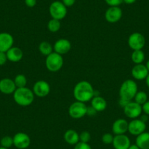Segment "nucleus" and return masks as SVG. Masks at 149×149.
<instances>
[{
    "label": "nucleus",
    "mask_w": 149,
    "mask_h": 149,
    "mask_svg": "<svg viewBox=\"0 0 149 149\" xmlns=\"http://www.w3.org/2000/svg\"><path fill=\"white\" fill-rule=\"evenodd\" d=\"M137 91L138 87L135 81L132 79L124 81L119 89V105L124 107L127 103L131 102L134 98V96Z\"/></svg>",
    "instance_id": "f257e3e1"
},
{
    "label": "nucleus",
    "mask_w": 149,
    "mask_h": 149,
    "mask_svg": "<svg viewBox=\"0 0 149 149\" xmlns=\"http://www.w3.org/2000/svg\"><path fill=\"white\" fill-rule=\"evenodd\" d=\"M94 89L92 85L86 81H81L74 86L73 95L76 101L87 102L94 97Z\"/></svg>",
    "instance_id": "f03ea898"
},
{
    "label": "nucleus",
    "mask_w": 149,
    "mask_h": 149,
    "mask_svg": "<svg viewBox=\"0 0 149 149\" xmlns=\"http://www.w3.org/2000/svg\"><path fill=\"white\" fill-rule=\"evenodd\" d=\"M13 94L14 101L16 102V104L22 107L30 105L34 102V92L26 87L17 88Z\"/></svg>",
    "instance_id": "7ed1b4c3"
},
{
    "label": "nucleus",
    "mask_w": 149,
    "mask_h": 149,
    "mask_svg": "<svg viewBox=\"0 0 149 149\" xmlns=\"http://www.w3.org/2000/svg\"><path fill=\"white\" fill-rule=\"evenodd\" d=\"M64 64L62 56L56 52L51 53L45 58V66L50 72H56L61 70Z\"/></svg>",
    "instance_id": "20e7f679"
},
{
    "label": "nucleus",
    "mask_w": 149,
    "mask_h": 149,
    "mask_svg": "<svg viewBox=\"0 0 149 149\" xmlns=\"http://www.w3.org/2000/svg\"><path fill=\"white\" fill-rule=\"evenodd\" d=\"M87 106L84 102L76 101L72 103L69 107L68 113L70 117L74 119H79L87 113Z\"/></svg>",
    "instance_id": "39448f33"
},
{
    "label": "nucleus",
    "mask_w": 149,
    "mask_h": 149,
    "mask_svg": "<svg viewBox=\"0 0 149 149\" xmlns=\"http://www.w3.org/2000/svg\"><path fill=\"white\" fill-rule=\"evenodd\" d=\"M49 13L52 18L57 20L64 19L67 14V7L62 3V2L55 1L52 2L49 7Z\"/></svg>",
    "instance_id": "423d86ee"
},
{
    "label": "nucleus",
    "mask_w": 149,
    "mask_h": 149,
    "mask_svg": "<svg viewBox=\"0 0 149 149\" xmlns=\"http://www.w3.org/2000/svg\"><path fill=\"white\" fill-rule=\"evenodd\" d=\"M123 108H124V115L127 118H131V119H135V118L140 117L143 112L142 105L135 102L134 101L130 102Z\"/></svg>",
    "instance_id": "0eeeda50"
},
{
    "label": "nucleus",
    "mask_w": 149,
    "mask_h": 149,
    "mask_svg": "<svg viewBox=\"0 0 149 149\" xmlns=\"http://www.w3.org/2000/svg\"><path fill=\"white\" fill-rule=\"evenodd\" d=\"M128 45L133 51L142 50L146 45L145 37L140 32H134L128 38Z\"/></svg>",
    "instance_id": "6e6552de"
},
{
    "label": "nucleus",
    "mask_w": 149,
    "mask_h": 149,
    "mask_svg": "<svg viewBox=\"0 0 149 149\" xmlns=\"http://www.w3.org/2000/svg\"><path fill=\"white\" fill-rule=\"evenodd\" d=\"M33 92L34 95L38 97H45L49 94L51 91V86L45 81H38L33 86Z\"/></svg>",
    "instance_id": "1a4fd4ad"
},
{
    "label": "nucleus",
    "mask_w": 149,
    "mask_h": 149,
    "mask_svg": "<svg viewBox=\"0 0 149 149\" xmlns=\"http://www.w3.org/2000/svg\"><path fill=\"white\" fill-rule=\"evenodd\" d=\"M146 124L142 121L140 118L132 119L129 123L128 132L132 135L138 136L139 134L146 132Z\"/></svg>",
    "instance_id": "9d476101"
},
{
    "label": "nucleus",
    "mask_w": 149,
    "mask_h": 149,
    "mask_svg": "<svg viewBox=\"0 0 149 149\" xmlns=\"http://www.w3.org/2000/svg\"><path fill=\"white\" fill-rule=\"evenodd\" d=\"M31 139L24 132H18L13 137V146L18 149H26L30 146Z\"/></svg>",
    "instance_id": "9b49d317"
},
{
    "label": "nucleus",
    "mask_w": 149,
    "mask_h": 149,
    "mask_svg": "<svg viewBox=\"0 0 149 149\" xmlns=\"http://www.w3.org/2000/svg\"><path fill=\"white\" fill-rule=\"evenodd\" d=\"M122 14V10L119 7H110L106 10L104 17L108 23L115 24L121 20Z\"/></svg>",
    "instance_id": "f8f14e48"
},
{
    "label": "nucleus",
    "mask_w": 149,
    "mask_h": 149,
    "mask_svg": "<svg viewBox=\"0 0 149 149\" xmlns=\"http://www.w3.org/2000/svg\"><path fill=\"white\" fill-rule=\"evenodd\" d=\"M13 37L10 33H0V52L6 53L13 45Z\"/></svg>",
    "instance_id": "ddd939ff"
},
{
    "label": "nucleus",
    "mask_w": 149,
    "mask_h": 149,
    "mask_svg": "<svg viewBox=\"0 0 149 149\" xmlns=\"http://www.w3.org/2000/svg\"><path fill=\"white\" fill-rule=\"evenodd\" d=\"M112 144L115 149H128L131 145V141L125 134H117L114 136Z\"/></svg>",
    "instance_id": "4468645a"
},
{
    "label": "nucleus",
    "mask_w": 149,
    "mask_h": 149,
    "mask_svg": "<svg viewBox=\"0 0 149 149\" xmlns=\"http://www.w3.org/2000/svg\"><path fill=\"white\" fill-rule=\"evenodd\" d=\"M132 75L133 78L137 81H142L146 80L147 78L148 74H149L146 65L143 64H135L132 69Z\"/></svg>",
    "instance_id": "2eb2a0df"
},
{
    "label": "nucleus",
    "mask_w": 149,
    "mask_h": 149,
    "mask_svg": "<svg viewBox=\"0 0 149 149\" xmlns=\"http://www.w3.org/2000/svg\"><path fill=\"white\" fill-rule=\"evenodd\" d=\"M13 80L5 78L0 80V92L4 94H12L16 89Z\"/></svg>",
    "instance_id": "dca6fc26"
},
{
    "label": "nucleus",
    "mask_w": 149,
    "mask_h": 149,
    "mask_svg": "<svg viewBox=\"0 0 149 149\" xmlns=\"http://www.w3.org/2000/svg\"><path fill=\"white\" fill-rule=\"evenodd\" d=\"M71 43L70 41L67 39H59L54 43V52L60 54V55H64L67 54L71 49Z\"/></svg>",
    "instance_id": "f3484780"
},
{
    "label": "nucleus",
    "mask_w": 149,
    "mask_h": 149,
    "mask_svg": "<svg viewBox=\"0 0 149 149\" xmlns=\"http://www.w3.org/2000/svg\"><path fill=\"white\" fill-rule=\"evenodd\" d=\"M129 123L124 118H118L116 120L112 126V132L115 135L124 134L128 132Z\"/></svg>",
    "instance_id": "a211bd4d"
},
{
    "label": "nucleus",
    "mask_w": 149,
    "mask_h": 149,
    "mask_svg": "<svg viewBox=\"0 0 149 149\" xmlns=\"http://www.w3.org/2000/svg\"><path fill=\"white\" fill-rule=\"evenodd\" d=\"M8 60L12 62H18L22 59L24 56V53L22 50L18 47H13L10 48L6 52Z\"/></svg>",
    "instance_id": "6ab92c4d"
},
{
    "label": "nucleus",
    "mask_w": 149,
    "mask_h": 149,
    "mask_svg": "<svg viewBox=\"0 0 149 149\" xmlns=\"http://www.w3.org/2000/svg\"><path fill=\"white\" fill-rule=\"evenodd\" d=\"M91 106L97 112L104 111L107 107V102L101 96H94L91 100Z\"/></svg>",
    "instance_id": "aec40b11"
},
{
    "label": "nucleus",
    "mask_w": 149,
    "mask_h": 149,
    "mask_svg": "<svg viewBox=\"0 0 149 149\" xmlns=\"http://www.w3.org/2000/svg\"><path fill=\"white\" fill-rule=\"evenodd\" d=\"M64 139L70 145H75L80 142L79 134L73 130H68L64 134Z\"/></svg>",
    "instance_id": "412c9836"
},
{
    "label": "nucleus",
    "mask_w": 149,
    "mask_h": 149,
    "mask_svg": "<svg viewBox=\"0 0 149 149\" xmlns=\"http://www.w3.org/2000/svg\"><path fill=\"white\" fill-rule=\"evenodd\" d=\"M135 144L140 149H149V132H144L137 136Z\"/></svg>",
    "instance_id": "4be33fe9"
},
{
    "label": "nucleus",
    "mask_w": 149,
    "mask_h": 149,
    "mask_svg": "<svg viewBox=\"0 0 149 149\" xmlns=\"http://www.w3.org/2000/svg\"><path fill=\"white\" fill-rule=\"evenodd\" d=\"M39 51L42 55L48 56V55L54 52V47L51 45L50 42H46V41H43L41 42L39 45Z\"/></svg>",
    "instance_id": "5701e85b"
},
{
    "label": "nucleus",
    "mask_w": 149,
    "mask_h": 149,
    "mask_svg": "<svg viewBox=\"0 0 149 149\" xmlns=\"http://www.w3.org/2000/svg\"><path fill=\"white\" fill-rule=\"evenodd\" d=\"M132 61L135 64H142L145 60V54L142 50L133 51L131 55Z\"/></svg>",
    "instance_id": "b1692460"
},
{
    "label": "nucleus",
    "mask_w": 149,
    "mask_h": 149,
    "mask_svg": "<svg viewBox=\"0 0 149 149\" xmlns=\"http://www.w3.org/2000/svg\"><path fill=\"white\" fill-rule=\"evenodd\" d=\"M61 22H60L59 20L52 19L50 20L48 23V29L51 32H57L58 31H59V29H61Z\"/></svg>",
    "instance_id": "393cba45"
},
{
    "label": "nucleus",
    "mask_w": 149,
    "mask_h": 149,
    "mask_svg": "<svg viewBox=\"0 0 149 149\" xmlns=\"http://www.w3.org/2000/svg\"><path fill=\"white\" fill-rule=\"evenodd\" d=\"M14 83H15L16 88H23L26 87L27 84V79L24 74H18V75L15 77L14 78Z\"/></svg>",
    "instance_id": "a878e982"
},
{
    "label": "nucleus",
    "mask_w": 149,
    "mask_h": 149,
    "mask_svg": "<svg viewBox=\"0 0 149 149\" xmlns=\"http://www.w3.org/2000/svg\"><path fill=\"white\" fill-rule=\"evenodd\" d=\"M134 102L138 103L140 105H143L148 101V95L145 91H139L134 96Z\"/></svg>",
    "instance_id": "bb28decb"
},
{
    "label": "nucleus",
    "mask_w": 149,
    "mask_h": 149,
    "mask_svg": "<svg viewBox=\"0 0 149 149\" xmlns=\"http://www.w3.org/2000/svg\"><path fill=\"white\" fill-rule=\"evenodd\" d=\"M1 146L6 148H10L13 146V137L10 136H5L0 140Z\"/></svg>",
    "instance_id": "cd10ccee"
},
{
    "label": "nucleus",
    "mask_w": 149,
    "mask_h": 149,
    "mask_svg": "<svg viewBox=\"0 0 149 149\" xmlns=\"http://www.w3.org/2000/svg\"><path fill=\"white\" fill-rule=\"evenodd\" d=\"M91 134L88 131H84L79 134L80 142L82 143H88V142L91 140Z\"/></svg>",
    "instance_id": "c85d7f7f"
},
{
    "label": "nucleus",
    "mask_w": 149,
    "mask_h": 149,
    "mask_svg": "<svg viewBox=\"0 0 149 149\" xmlns=\"http://www.w3.org/2000/svg\"><path fill=\"white\" fill-rule=\"evenodd\" d=\"M113 137L114 136H113V134H110V133H105L102 137V141L106 145L112 144L113 141Z\"/></svg>",
    "instance_id": "c756f323"
},
{
    "label": "nucleus",
    "mask_w": 149,
    "mask_h": 149,
    "mask_svg": "<svg viewBox=\"0 0 149 149\" xmlns=\"http://www.w3.org/2000/svg\"><path fill=\"white\" fill-rule=\"evenodd\" d=\"M110 7H119L123 3V0H104Z\"/></svg>",
    "instance_id": "7c9ffc66"
},
{
    "label": "nucleus",
    "mask_w": 149,
    "mask_h": 149,
    "mask_svg": "<svg viewBox=\"0 0 149 149\" xmlns=\"http://www.w3.org/2000/svg\"><path fill=\"white\" fill-rule=\"evenodd\" d=\"M74 149H92L91 146L88 143H82V142H79L74 146Z\"/></svg>",
    "instance_id": "2f4dec72"
},
{
    "label": "nucleus",
    "mask_w": 149,
    "mask_h": 149,
    "mask_svg": "<svg viewBox=\"0 0 149 149\" xmlns=\"http://www.w3.org/2000/svg\"><path fill=\"white\" fill-rule=\"evenodd\" d=\"M7 61H8V57H7L6 53L0 52V66L6 64Z\"/></svg>",
    "instance_id": "473e14b6"
},
{
    "label": "nucleus",
    "mask_w": 149,
    "mask_h": 149,
    "mask_svg": "<svg viewBox=\"0 0 149 149\" xmlns=\"http://www.w3.org/2000/svg\"><path fill=\"white\" fill-rule=\"evenodd\" d=\"M142 110L145 114L149 116V101H147L142 105Z\"/></svg>",
    "instance_id": "72a5a7b5"
},
{
    "label": "nucleus",
    "mask_w": 149,
    "mask_h": 149,
    "mask_svg": "<svg viewBox=\"0 0 149 149\" xmlns=\"http://www.w3.org/2000/svg\"><path fill=\"white\" fill-rule=\"evenodd\" d=\"M97 111L94 108H93L91 106L87 107V113L86 115L89 116H94L97 114Z\"/></svg>",
    "instance_id": "f704fd0d"
},
{
    "label": "nucleus",
    "mask_w": 149,
    "mask_h": 149,
    "mask_svg": "<svg viewBox=\"0 0 149 149\" xmlns=\"http://www.w3.org/2000/svg\"><path fill=\"white\" fill-rule=\"evenodd\" d=\"M25 4L29 8H34L37 4V0H25Z\"/></svg>",
    "instance_id": "c9c22d12"
},
{
    "label": "nucleus",
    "mask_w": 149,
    "mask_h": 149,
    "mask_svg": "<svg viewBox=\"0 0 149 149\" xmlns=\"http://www.w3.org/2000/svg\"><path fill=\"white\" fill-rule=\"evenodd\" d=\"M75 2V0H62V3L66 7H72Z\"/></svg>",
    "instance_id": "e433bc0d"
},
{
    "label": "nucleus",
    "mask_w": 149,
    "mask_h": 149,
    "mask_svg": "<svg viewBox=\"0 0 149 149\" xmlns=\"http://www.w3.org/2000/svg\"><path fill=\"white\" fill-rule=\"evenodd\" d=\"M140 119L142 121H143V122L146 123L148 121V116L146 115V114H143V115H140Z\"/></svg>",
    "instance_id": "4c0bfd02"
},
{
    "label": "nucleus",
    "mask_w": 149,
    "mask_h": 149,
    "mask_svg": "<svg viewBox=\"0 0 149 149\" xmlns=\"http://www.w3.org/2000/svg\"><path fill=\"white\" fill-rule=\"evenodd\" d=\"M137 0H123V2L127 4V5H132V4L134 3Z\"/></svg>",
    "instance_id": "58836bf2"
},
{
    "label": "nucleus",
    "mask_w": 149,
    "mask_h": 149,
    "mask_svg": "<svg viewBox=\"0 0 149 149\" xmlns=\"http://www.w3.org/2000/svg\"><path fill=\"white\" fill-rule=\"evenodd\" d=\"M128 149H140V148L136 144H133V145H130V146L129 147Z\"/></svg>",
    "instance_id": "ea45409f"
},
{
    "label": "nucleus",
    "mask_w": 149,
    "mask_h": 149,
    "mask_svg": "<svg viewBox=\"0 0 149 149\" xmlns=\"http://www.w3.org/2000/svg\"><path fill=\"white\" fill-rule=\"evenodd\" d=\"M146 85H147L148 88H149V74H148L147 78H146Z\"/></svg>",
    "instance_id": "a19ab883"
},
{
    "label": "nucleus",
    "mask_w": 149,
    "mask_h": 149,
    "mask_svg": "<svg viewBox=\"0 0 149 149\" xmlns=\"http://www.w3.org/2000/svg\"><path fill=\"white\" fill-rule=\"evenodd\" d=\"M145 65H146V68H147L148 71V72H149V60H148L147 62H146V64H145Z\"/></svg>",
    "instance_id": "79ce46f5"
},
{
    "label": "nucleus",
    "mask_w": 149,
    "mask_h": 149,
    "mask_svg": "<svg viewBox=\"0 0 149 149\" xmlns=\"http://www.w3.org/2000/svg\"><path fill=\"white\" fill-rule=\"evenodd\" d=\"M0 149H9V148H4L1 146V147H0Z\"/></svg>",
    "instance_id": "37998d69"
}]
</instances>
